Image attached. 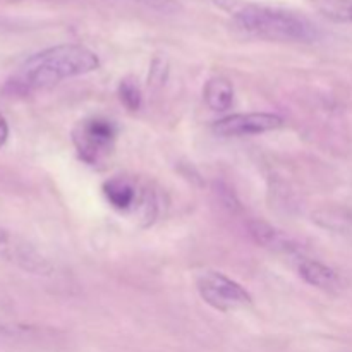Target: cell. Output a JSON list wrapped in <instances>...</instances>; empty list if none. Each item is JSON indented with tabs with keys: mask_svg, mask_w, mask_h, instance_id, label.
<instances>
[{
	"mask_svg": "<svg viewBox=\"0 0 352 352\" xmlns=\"http://www.w3.org/2000/svg\"><path fill=\"white\" fill-rule=\"evenodd\" d=\"M98 67V55L85 45H55L31 55L9 79L7 89L17 95H30L52 88L64 79L88 74Z\"/></svg>",
	"mask_w": 352,
	"mask_h": 352,
	"instance_id": "cell-1",
	"label": "cell"
},
{
	"mask_svg": "<svg viewBox=\"0 0 352 352\" xmlns=\"http://www.w3.org/2000/svg\"><path fill=\"white\" fill-rule=\"evenodd\" d=\"M229 9L237 30L250 36L280 43H313L320 30L313 21L294 10L250 2H230Z\"/></svg>",
	"mask_w": 352,
	"mask_h": 352,
	"instance_id": "cell-2",
	"label": "cell"
},
{
	"mask_svg": "<svg viewBox=\"0 0 352 352\" xmlns=\"http://www.w3.org/2000/svg\"><path fill=\"white\" fill-rule=\"evenodd\" d=\"M103 195L113 210L120 213H129L140 220L143 226H150L157 217V196L134 177L116 175L103 184Z\"/></svg>",
	"mask_w": 352,
	"mask_h": 352,
	"instance_id": "cell-3",
	"label": "cell"
},
{
	"mask_svg": "<svg viewBox=\"0 0 352 352\" xmlns=\"http://www.w3.org/2000/svg\"><path fill=\"white\" fill-rule=\"evenodd\" d=\"M117 140V126L107 117L93 116L82 119L72 129L78 157L88 165L103 164L113 151Z\"/></svg>",
	"mask_w": 352,
	"mask_h": 352,
	"instance_id": "cell-4",
	"label": "cell"
},
{
	"mask_svg": "<svg viewBox=\"0 0 352 352\" xmlns=\"http://www.w3.org/2000/svg\"><path fill=\"white\" fill-rule=\"evenodd\" d=\"M196 289L203 301L217 311H237L253 305L250 292L220 272H201L196 277Z\"/></svg>",
	"mask_w": 352,
	"mask_h": 352,
	"instance_id": "cell-5",
	"label": "cell"
},
{
	"mask_svg": "<svg viewBox=\"0 0 352 352\" xmlns=\"http://www.w3.org/2000/svg\"><path fill=\"white\" fill-rule=\"evenodd\" d=\"M0 260L33 275H50L54 265L30 241L0 227Z\"/></svg>",
	"mask_w": 352,
	"mask_h": 352,
	"instance_id": "cell-6",
	"label": "cell"
},
{
	"mask_svg": "<svg viewBox=\"0 0 352 352\" xmlns=\"http://www.w3.org/2000/svg\"><path fill=\"white\" fill-rule=\"evenodd\" d=\"M282 126H284V119L275 113H234V116H227L217 120L213 124V133L222 138H237L270 133V131L280 129Z\"/></svg>",
	"mask_w": 352,
	"mask_h": 352,
	"instance_id": "cell-7",
	"label": "cell"
},
{
	"mask_svg": "<svg viewBox=\"0 0 352 352\" xmlns=\"http://www.w3.org/2000/svg\"><path fill=\"white\" fill-rule=\"evenodd\" d=\"M248 229H250V234L254 239V243L260 244L265 250L284 254V256L292 258L294 261L301 260V258L305 256L298 243H294L287 234L275 229V227L263 222V220H251V222L248 223Z\"/></svg>",
	"mask_w": 352,
	"mask_h": 352,
	"instance_id": "cell-8",
	"label": "cell"
},
{
	"mask_svg": "<svg viewBox=\"0 0 352 352\" xmlns=\"http://www.w3.org/2000/svg\"><path fill=\"white\" fill-rule=\"evenodd\" d=\"M296 265H298L299 275H301V278L306 284L313 285V287L323 289V291H333V289L339 287V277H337L336 272H333L332 268L327 267V265L306 256H302L301 260L296 261Z\"/></svg>",
	"mask_w": 352,
	"mask_h": 352,
	"instance_id": "cell-9",
	"label": "cell"
},
{
	"mask_svg": "<svg viewBox=\"0 0 352 352\" xmlns=\"http://www.w3.org/2000/svg\"><path fill=\"white\" fill-rule=\"evenodd\" d=\"M205 103L215 112L229 110L234 103V88L226 78H212L203 88Z\"/></svg>",
	"mask_w": 352,
	"mask_h": 352,
	"instance_id": "cell-10",
	"label": "cell"
},
{
	"mask_svg": "<svg viewBox=\"0 0 352 352\" xmlns=\"http://www.w3.org/2000/svg\"><path fill=\"white\" fill-rule=\"evenodd\" d=\"M315 6L333 23H352V0H315Z\"/></svg>",
	"mask_w": 352,
	"mask_h": 352,
	"instance_id": "cell-11",
	"label": "cell"
},
{
	"mask_svg": "<svg viewBox=\"0 0 352 352\" xmlns=\"http://www.w3.org/2000/svg\"><path fill=\"white\" fill-rule=\"evenodd\" d=\"M119 98L122 105L131 112H136L143 105V91H141L138 79L124 78L119 85Z\"/></svg>",
	"mask_w": 352,
	"mask_h": 352,
	"instance_id": "cell-12",
	"label": "cell"
},
{
	"mask_svg": "<svg viewBox=\"0 0 352 352\" xmlns=\"http://www.w3.org/2000/svg\"><path fill=\"white\" fill-rule=\"evenodd\" d=\"M133 2L141 3V6L162 14H175L181 10V3L177 0H133Z\"/></svg>",
	"mask_w": 352,
	"mask_h": 352,
	"instance_id": "cell-13",
	"label": "cell"
},
{
	"mask_svg": "<svg viewBox=\"0 0 352 352\" xmlns=\"http://www.w3.org/2000/svg\"><path fill=\"white\" fill-rule=\"evenodd\" d=\"M7 140H9V124L6 117L0 113V148L7 143Z\"/></svg>",
	"mask_w": 352,
	"mask_h": 352,
	"instance_id": "cell-14",
	"label": "cell"
}]
</instances>
